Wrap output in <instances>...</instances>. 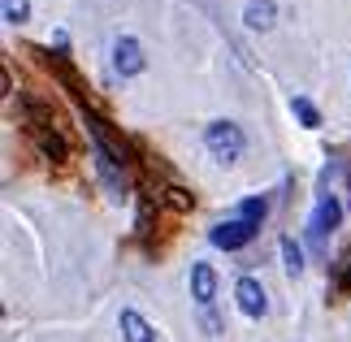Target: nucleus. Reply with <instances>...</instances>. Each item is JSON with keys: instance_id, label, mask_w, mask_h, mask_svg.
<instances>
[{"instance_id": "nucleus-1", "label": "nucleus", "mask_w": 351, "mask_h": 342, "mask_svg": "<svg viewBox=\"0 0 351 342\" xmlns=\"http://www.w3.org/2000/svg\"><path fill=\"white\" fill-rule=\"evenodd\" d=\"M204 147L221 160V165H234V160L247 152V134L239 130V121H226V117H221V121H208Z\"/></svg>"}, {"instance_id": "nucleus-2", "label": "nucleus", "mask_w": 351, "mask_h": 342, "mask_svg": "<svg viewBox=\"0 0 351 342\" xmlns=\"http://www.w3.org/2000/svg\"><path fill=\"white\" fill-rule=\"evenodd\" d=\"M339 221H343V204L334 199V195H321L317 208H313V217H308V239H313V243H326L334 230H339Z\"/></svg>"}, {"instance_id": "nucleus-3", "label": "nucleus", "mask_w": 351, "mask_h": 342, "mask_svg": "<svg viewBox=\"0 0 351 342\" xmlns=\"http://www.w3.org/2000/svg\"><path fill=\"white\" fill-rule=\"evenodd\" d=\"M96 178L104 182V191H109L113 199H126L130 195V178H126V165H117V160L109 152H100L96 147Z\"/></svg>"}, {"instance_id": "nucleus-4", "label": "nucleus", "mask_w": 351, "mask_h": 342, "mask_svg": "<svg viewBox=\"0 0 351 342\" xmlns=\"http://www.w3.org/2000/svg\"><path fill=\"white\" fill-rule=\"evenodd\" d=\"M261 234L256 225H247V221H239V217H230V221H221V225H213V247H226V252H239V247H247V243Z\"/></svg>"}, {"instance_id": "nucleus-5", "label": "nucleus", "mask_w": 351, "mask_h": 342, "mask_svg": "<svg viewBox=\"0 0 351 342\" xmlns=\"http://www.w3.org/2000/svg\"><path fill=\"white\" fill-rule=\"evenodd\" d=\"M143 65H147V57H143L139 39L121 35L117 44H113V70H117L121 78H134V74H143Z\"/></svg>"}, {"instance_id": "nucleus-6", "label": "nucleus", "mask_w": 351, "mask_h": 342, "mask_svg": "<svg viewBox=\"0 0 351 342\" xmlns=\"http://www.w3.org/2000/svg\"><path fill=\"white\" fill-rule=\"evenodd\" d=\"M234 299H239V312H243V317H265V312H269L265 286L256 282V278H239V286H234Z\"/></svg>"}, {"instance_id": "nucleus-7", "label": "nucleus", "mask_w": 351, "mask_h": 342, "mask_svg": "<svg viewBox=\"0 0 351 342\" xmlns=\"http://www.w3.org/2000/svg\"><path fill=\"white\" fill-rule=\"evenodd\" d=\"M35 147H39V156H44V160H52V165L70 160V143H65V134L52 130V126H35Z\"/></svg>"}, {"instance_id": "nucleus-8", "label": "nucleus", "mask_w": 351, "mask_h": 342, "mask_svg": "<svg viewBox=\"0 0 351 342\" xmlns=\"http://www.w3.org/2000/svg\"><path fill=\"white\" fill-rule=\"evenodd\" d=\"M191 295L199 308H213V299H217V269L204 265V260L191 265Z\"/></svg>"}, {"instance_id": "nucleus-9", "label": "nucleus", "mask_w": 351, "mask_h": 342, "mask_svg": "<svg viewBox=\"0 0 351 342\" xmlns=\"http://www.w3.org/2000/svg\"><path fill=\"white\" fill-rule=\"evenodd\" d=\"M117 325H121V338H126V342H156V330H152V325H147V317H139L134 308H121Z\"/></svg>"}, {"instance_id": "nucleus-10", "label": "nucleus", "mask_w": 351, "mask_h": 342, "mask_svg": "<svg viewBox=\"0 0 351 342\" xmlns=\"http://www.w3.org/2000/svg\"><path fill=\"white\" fill-rule=\"evenodd\" d=\"M274 22H278L274 0H247V9H243V26L247 31H269Z\"/></svg>"}, {"instance_id": "nucleus-11", "label": "nucleus", "mask_w": 351, "mask_h": 342, "mask_svg": "<svg viewBox=\"0 0 351 342\" xmlns=\"http://www.w3.org/2000/svg\"><path fill=\"white\" fill-rule=\"evenodd\" d=\"M265 212H269V204H265V195H247V199H239V221H247V225H256L261 230L265 225Z\"/></svg>"}, {"instance_id": "nucleus-12", "label": "nucleus", "mask_w": 351, "mask_h": 342, "mask_svg": "<svg viewBox=\"0 0 351 342\" xmlns=\"http://www.w3.org/2000/svg\"><path fill=\"white\" fill-rule=\"evenodd\" d=\"M22 108H26V117H31L35 126H52V121H57V113H52V104L35 100V95H22Z\"/></svg>"}, {"instance_id": "nucleus-13", "label": "nucleus", "mask_w": 351, "mask_h": 342, "mask_svg": "<svg viewBox=\"0 0 351 342\" xmlns=\"http://www.w3.org/2000/svg\"><path fill=\"white\" fill-rule=\"evenodd\" d=\"M291 113L300 117V126H308V130H317V126H321L317 104H313V100H304V95H291Z\"/></svg>"}, {"instance_id": "nucleus-14", "label": "nucleus", "mask_w": 351, "mask_h": 342, "mask_svg": "<svg viewBox=\"0 0 351 342\" xmlns=\"http://www.w3.org/2000/svg\"><path fill=\"white\" fill-rule=\"evenodd\" d=\"M282 265H287L291 278H300V273H304V247L295 239H282Z\"/></svg>"}, {"instance_id": "nucleus-15", "label": "nucleus", "mask_w": 351, "mask_h": 342, "mask_svg": "<svg viewBox=\"0 0 351 342\" xmlns=\"http://www.w3.org/2000/svg\"><path fill=\"white\" fill-rule=\"evenodd\" d=\"M0 13H5L9 26H22L31 18V0H0Z\"/></svg>"}, {"instance_id": "nucleus-16", "label": "nucleus", "mask_w": 351, "mask_h": 342, "mask_svg": "<svg viewBox=\"0 0 351 342\" xmlns=\"http://www.w3.org/2000/svg\"><path fill=\"white\" fill-rule=\"evenodd\" d=\"M165 199H169L178 212H191V208H195V195H191L186 186H165Z\"/></svg>"}, {"instance_id": "nucleus-17", "label": "nucleus", "mask_w": 351, "mask_h": 342, "mask_svg": "<svg viewBox=\"0 0 351 342\" xmlns=\"http://www.w3.org/2000/svg\"><path fill=\"white\" fill-rule=\"evenodd\" d=\"M339 291H343V295H351V256L343 260V269H339Z\"/></svg>"}, {"instance_id": "nucleus-18", "label": "nucleus", "mask_w": 351, "mask_h": 342, "mask_svg": "<svg viewBox=\"0 0 351 342\" xmlns=\"http://www.w3.org/2000/svg\"><path fill=\"white\" fill-rule=\"evenodd\" d=\"M204 334H221V321L213 317V312H204Z\"/></svg>"}]
</instances>
